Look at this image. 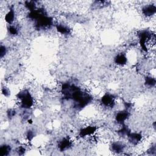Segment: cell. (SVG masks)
I'll use <instances>...</instances> for the list:
<instances>
[{
  "label": "cell",
  "mask_w": 156,
  "mask_h": 156,
  "mask_svg": "<svg viewBox=\"0 0 156 156\" xmlns=\"http://www.w3.org/2000/svg\"><path fill=\"white\" fill-rule=\"evenodd\" d=\"M20 101V105L23 108H29L34 104L33 97L28 90H23L20 92L17 95Z\"/></svg>",
  "instance_id": "6da1fadb"
},
{
  "label": "cell",
  "mask_w": 156,
  "mask_h": 156,
  "mask_svg": "<svg viewBox=\"0 0 156 156\" xmlns=\"http://www.w3.org/2000/svg\"><path fill=\"white\" fill-rule=\"evenodd\" d=\"M139 41L141 47L144 51H147L148 43L152 38V34L148 30H143L138 34Z\"/></svg>",
  "instance_id": "7a4b0ae2"
},
{
  "label": "cell",
  "mask_w": 156,
  "mask_h": 156,
  "mask_svg": "<svg viewBox=\"0 0 156 156\" xmlns=\"http://www.w3.org/2000/svg\"><path fill=\"white\" fill-rule=\"evenodd\" d=\"M36 26L39 28L49 27L52 24V19L47 16L45 12L43 13L37 19L35 20Z\"/></svg>",
  "instance_id": "3957f363"
},
{
  "label": "cell",
  "mask_w": 156,
  "mask_h": 156,
  "mask_svg": "<svg viewBox=\"0 0 156 156\" xmlns=\"http://www.w3.org/2000/svg\"><path fill=\"white\" fill-rule=\"evenodd\" d=\"M101 102L103 106L107 108H113L115 104V98L109 93H106L101 99Z\"/></svg>",
  "instance_id": "277c9868"
},
{
  "label": "cell",
  "mask_w": 156,
  "mask_h": 156,
  "mask_svg": "<svg viewBox=\"0 0 156 156\" xmlns=\"http://www.w3.org/2000/svg\"><path fill=\"white\" fill-rule=\"evenodd\" d=\"M96 127L93 126H88L82 128L79 131V135L81 137L90 136L93 135L96 131Z\"/></svg>",
  "instance_id": "5b68a950"
},
{
  "label": "cell",
  "mask_w": 156,
  "mask_h": 156,
  "mask_svg": "<svg viewBox=\"0 0 156 156\" xmlns=\"http://www.w3.org/2000/svg\"><path fill=\"white\" fill-rule=\"evenodd\" d=\"M129 116V113L127 110H123L118 112L115 116V120L121 124H124V122Z\"/></svg>",
  "instance_id": "8992f818"
},
{
  "label": "cell",
  "mask_w": 156,
  "mask_h": 156,
  "mask_svg": "<svg viewBox=\"0 0 156 156\" xmlns=\"http://www.w3.org/2000/svg\"><path fill=\"white\" fill-rule=\"evenodd\" d=\"M141 11H142V13L144 16L147 17H149L155 15L156 12V7L154 4L146 5L142 8Z\"/></svg>",
  "instance_id": "52a82bcc"
},
{
  "label": "cell",
  "mask_w": 156,
  "mask_h": 156,
  "mask_svg": "<svg viewBox=\"0 0 156 156\" xmlns=\"http://www.w3.org/2000/svg\"><path fill=\"white\" fill-rule=\"evenodd\" d=\"M127 138L129 139V142L133 144V145H136L138 143H140L142 140V135L141 134L136 132H130Z\"/></svg>",
  "instance_id": "ba28073f"
},
{
  "label": "cell",
  "mask_w": 156,
  "mask_h": 156,
  "mask_svg": "<svg viewBox=\"0 0 156 156\" xmlns=\"http://www.w3.org/2000/svg\"><path fill=\"white\" fill-rule=\"evenodd\" d=\"M115 63L119 66L125 65L127 62V58L126 55L123 53L118 54L114 58Z\"/></svg>",
  "instance_id": "9c48e42d"
},
{
  "label": "cell",
  "mask_w": 156,
  "mask_h": 156,
  "mask_svg": "<svg viewBox=\"0 0 156 156\" xmlns=\"http://www.w3.org/2000/svg\"><path fill=\"white\" fill-rule=\"evenodd\" d=\"M71 145V140L68 138H64L60 141L58 143V148L61 151H63L69 149Z\"/></svg>",
  "instance_id": "30bf717a"
},
{
  "label": "cell",
  "mask_w": 156,
  "mask_h": 156,
  "mask_svg": "<svg viewBox=\"0 0 156 156\" xmlns=\"http://www.w3.org/2000/svg\"><path fill=\"white\" fill-rule=\"evenodd\" d=\"M111 148H112V151L113 152H115L116 153H120L124 151V149L125 148V146L123 143L116 141V142H114L112 144Z\"/></svg>",
  "instance_id": "8fae6325"
},
{
  "label": "cell",
  "mask_w": 156,
  "mask_h": 156,
  "mask_svg": "<svg viewBox=\"0 0 156 156\" xmlns=\"http://www.w3.org/2000/svg\"><path fill=\"white\" fill-rule=\"evenodd\" d=\"M15 18V13L13 9H10L9 11L5 14L4 20L7 23H9V24H11L14 21Z\"/></svg>",
  "instance_id": "7c38bea8"
},
{
  "label": "cell",
  "mask_w": 156,
  "mask_h": 156,
  "mask_svg": "<svg viewBox=\"0 0 156 156\" xmlns=\"http://www.w3.org/2000/svg\"><path fill=\"white\" fill-rule=\"evenodd\" d=\"M56 29L58 31V32L63 35H67L70 32L69 28L68 26L62 24H57Z\"/></svg>",
  "instance_id": "4fadbf2b"
},
{
  "label": "cell",
  "mask_w": 156,
  "mask_h": 156,
  "mask_svg": "<svg viewBox=\"0 0 156 156\" xmlns=\"http://www.w3.org/2000/svg\"><path fill=\"white\" fill-rule=\"evenodd\" d=\"M11 151V147L9 145L3 144L0 147V155L7 156Z\"/></svg>",
  "instance_id": "5bb4252c"
},
{
  "label": "cell",
  "mask_w": 156,
  "mask_h": 156,
  "mask_svg": "<svg viewBox=\"0 0 156 156\" xmlns=\"http://www.w3.org/2000/svg\"><path fill=\"white\" fill-rule=\"evenodd\" d=\"M156 81L154 77H152L151 76H147L145 78V84L147 87H154L155 85Z\"/></svg>",
  "instance_id": "9a60e30c"
},
{
  "label": "cell",
  "mask_w": 156,
  "mask_h": 156,
  "mask_svg": "<svg viewBox=\"0 0 156 156\" xmlns=\"http://www.w3.org/2000/svg\"><path fill=\"white\" fill-rule=\"evenodd\" d=\"M26 7L30 11L32 12L36 9V4L33 1H27L26 2Z\"/></svg>",
  "instance_id": "2e32d148"
},
{
  "label": "cell",
  "mask_w": 156,
  "mask_h": 156,
  "mask_svg": "<svg viewBox=\"0 0 156 156\" xmlns=\"http://www.w3.org/2000/svg\"><path fill=\"white\" fill-rule=\"evenodd\" d=\"M7 30H8L9 33L12 35H16L18 33V29L16 28V27H15L13 25H10L9 27H8Z\"/></svg>",
  "instance_id": "e0dca14e"
},
{
  "label": "cell",
  "mask_w": 156,
  "mask_h": 156,
  "mask_svg": "<svg viewBox=\"0 0 156 156\" xmlns=\"http://www.w3.org/2000/svg\"><path fill=\"white\" fill-rule=\"evenodd\" d=\"M6 53H7L6 47L4 45H1V48H0V57H1V58H2L4 56H5Z\"/></svg>",
  "instance_id": "ac0fdd59"
},
{
  "label": "cell",
  "mask_w": 156,
  "mask_h": 156,
  "mask_svg": "<svg viewBox=\"0 0 156 156\" xmlns=\"http://www.w3.org/2000/svg\"><path fill=\"white\" fill-rule=\"evenodd\" d=\"M2 93L3 94H4V96H7L9 94V90L6 88H3L2 89Z\"/></svg>",
  "instance_id": "d6986e66"
},
{
  "label": "cell",
  "mask_w": 156,
  "mask_h": 156,
  "mask_svg": "<svg viewBox=\"0 0 156 156\" xmlns=\"http://www.w3.org/2000/svg\"><path fill=\"white\" fill-rule=\"evenodd\" d=\"M18 151L19 152V154H23L25 152V149L23 147H19Z\"/></svg>",
  "instance_id": "ffe728a7"
}]
</instances>
